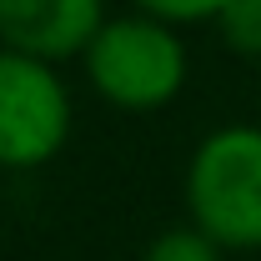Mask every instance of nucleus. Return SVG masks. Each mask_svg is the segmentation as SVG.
I'll list each match as a JSON object with an SVG mask.
<instances>
[{"instance_id":"3","label":"nucleus","mask_w":261,"mask_h":261,"mask_svg":"<svg viewBox=\"0 0 261 261\" xmlns=\"http://www.w3.org/2000/svg\"><path fill=\"white\" fill-rule=\"evenodd\" d=\"M70 136V96L50 61L0 50V166H45Z\"/></svg>"},{"instance_id":"1","label":"nucleus","mask_w":261,"mask_h":261,"mask_svg":"<svg viewBox=\"0 0 261 261\" xmlns=\"http://www.w3.org/2000/svg\"><path fill=\"white\" fill-rule=\"evenodd\" d=\"M186 201L196 231H206L216 246H261V130H211L191 156Z\"/></svg>"},{"instance_id":"2","label":"nucleus","mask_w":261,"mask_h":261,"mask_svg":"<svg viewBox=\"0 0 261 261\" xmlns=\"http://www.w3.org/2000/svg\"><path fill=\"white\" fill-rule=\"evenodd\" d=\"M86 75L121 111H156L176 100L186 81V45L156 15L106 20L86 45Z\"/></svg>"},{"instance_id":"6","label":"nucleus","mask_w":261,"mask_h":261,"mask_svg":"<svg viewBox=\"0 0 261 261\" xmlns=\"http://www.w3.org/2000/svg\"><path fill=\"white\" fill-rule=\"evenodd\" d=\"M216 20H221V35L236 56L261 61V0H226V10Z\"/></svg>"},{"instance_id":"7","label":"nucleus","mask_w":261,"mask_h":261,"mask_svg":"<svg viewBox=\"0 0 261 261\" xmlns=\"http://www.w3.org/2000/svg\"><path fill=\"white\" fill-rule=\"evenodd\" d=\"M141 10H151L166 25H186V20H206V15H221L226 0H136Z\"/></svg>"},{"instance_id":"5","label":"nucleus","mask_w":261,"mask_h":261,"mask_svg":"<svg viewBox=\"0 0 261 261\" xmlns=\"http://www.w3.org/2000/svg\"><path fill=\"white\" fill-rule=\"evenodd\" d=\"M141 261H221V246L196 226H176V231H161Z\"/></svg>"},{"instance_id":"4","label":"nucleus","mask_w":261,"mask_h":261,"mask_svg":"<svg viewBox=\"0 0 261 261\" xmlns=\"http://www.w3.org/2000/svg\"><path fill=\"white\" fill-rule=\"evenodd\" d=\"M100 25V0H0V40L35 61L86 50Z\"/></svg>"}]
</instances>
